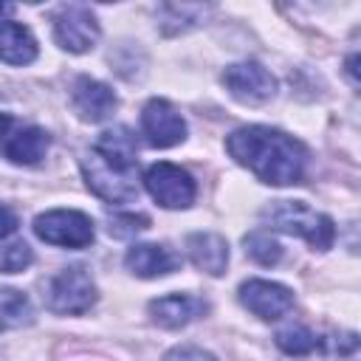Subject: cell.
Segmentation results:
<instances>
[{
  "mask_svg": "<svg viewBox=\"0 0 361 361\" xmlns=\"http://www.w3.org/2000/svg\"><path fill=\"white\" fill-rule=\"evenodd\" d=\"M226 149L240 166H245L262 183H271V186L299 183L307 166L305 144L265 124H248L234 130L226 138Z\"/></svg>",
  "mask_w": 361,
  "mask_h": 361,
  "instance_id": "6da1fadb",
  "label": "cell"
},
{
  "mask_svg": "<svg viewBox=\"0 0 361 361\" xmlns=\"http://www.w3.org/2000/svg\"><path fill=\"white\" fill-rule=\"evenodd\" d=\"M262 220L274 231L307 240L316 251H327L336 240V223L327 214L310 209L305 200H274L262 209Z\"/></svg>",
  "mask_w": 361,
  "mask_h": 361,
  "instance_id": "7a4b0ae2",
  "label": "cell"
},
{
  "mask_svg": "<svg viewBox=\"0 0 361 361\" xmlns=\"http://www.w3.org/2000/svg\"><path fill=\"white\" fill-rule=\"evenodd\" d=\"M42 299L51 313L79 316L96 305V282L85 265H68L45 282Z\"/></svg>",
  "mask_w": 361,
  "mask_h": 361,
  "instance_id": "3957f363",
  "label": "cell"
},
{
  "mask_svg": "<svg viewBox=\"0 0 361 361\" xmlns=\"http://www.w3.org/2000/svg\"><path fill=\"white\" fill-rule=\"evenodd\" d=\"M87 189L104 203H133L138 200V169H124L104 161L96 149H87L79 161Z\"/></svg>",
  "mask_w": 361,
  "mask_h": 361,
  "instance_id": "277c9868",
  "label": "cell"
},
{
  "mask_svg": "<svg viewBox=\"0 0 361 361\" xmlns=\"http://www.w3.org/2000/svg\"><path fill=\"white\" fill-rule=\"evenodd\" d=\"M34 234L48 243V245H59V248H85L93 243L96 228L93 220L85 212L76 209H51L34 217Z\"/></svg>",
  "mask_w": 361,
  "mask_h": 361,
  "instance_id": "5b68a950",
  "label": "cell"
},
{
  "mask_svg": "<svg viewBox=\"0 0 361 361\" xmlns=\"http://www.w3.org/2000/svg\"><path fill=\"white\" fill-rule=\"evenodd\" d=\"M141 183L149 192V197L164 209H189L197 195L195 178L183 166L169 164V161H158L147 166Z\"/></svg>",
  "mask_w": 361,
  "mask_h": 361,
  "instance_id": "8992f818",
  "label": "cell"
},
{
  "mask_svg": "<svg viewBox=\"0 0 361 361\" xmlns=\"http://www.w3.org/2000/svg\"><path fill=\"white\" fill-rule=\"evenodd\" d=\"M51 138L37 124H23L8 113H0V155L17 166H34L45 158Z\"/></svg>",
  "mask_w": 361,
  "mask_h": 361,
  "instance_id": "52a82bcc",
  "label": "cell"
},
{
  "mask_svg": "<svg viewBox=\"0 0 361 361\" xmlns=\"http://www.w3.org/2000/svg\"><path fill=\"white\" fill-rule=\"evenodd\" d=\"M54 39L71 54H87L99 42V20L82 3L59 6L54 14Z\"/></svg>",
  "mask_w": 361,
  "mask_h": 361,
  "instance_id": "ba28073f",
  "label": "cell"
},
{
  "mask_svg": "<svg viewBox=\"0 0 361 361\" xmlns=\"http://www.w3.org/2000/svg\"><path fill=\"white\" fill-rule=\"evenodd\" d=\"M220 79H223L226 90L243 104H265L276 96V79L271 76V71L265 65H259L254 59L228 65Z\"/></svg>",
  "mask_w": 361,
  "mask_h": 361,
  "instance_id": "9c48e42d",
  "label": "cell"
},
{
  "mask_svg": "<svg viewBox=\"0 0 361 361\" xmlns=\"http://www.w3.org/2000/svg\"><path fill=\"white\" fill-rule=\"evenodd\" d=\"M141 135L149 147L166 149L186 138V121L166 99H149L141 110Z\"/></svg>",
  "mask_w": 361,
  "mask_h": 361,
  "instance_id": "30bf717a",
  "label": "cell"
},
{
  "mask_svg": "<svg viewBox=\"0 0 361 361\" xmlns=\"http://www.w3.org/2000/svg\"><path fill=\"white\" fill-rule=\"evenodd\" d=\"M71 107L82 121L99 124L110 118L118 107V96L110 85L93 79V76H76L71 85Z\"/></svg>",
  "mask_w": 361,
  "mask_h": 361,
  "instance_id": "8fae6325",
  "label": "cell"
},
{
  "mask_svg": "<svg viewBox=\"0 0 361 361\" xmlns=\"http://www.w3.org/2000/svg\"><path fill=\"white\" fill-rule=\"evenodd\" d=\"M240 302L262 322H274L293 307V290L271 279H248L240 285Z\"/></svg>",
  "mask_w": 361,
  "mask_h": 361,
  "instance_id": "7c38bea8",
  "label": "cell"
},
{
  "mask_svg": "<svg viewBox=\"0 0 361 361\" xmlns=\"http://www.w3.org/2000/svg\"><path fill=\"white\" fill-rule=\"evenodd\" d=\"M206 310H209V305L200 296H192V293H166V296L149 302L152 322L166 327V330L186 327L189 322L200 319Z\"/></svg>",
  "mask_w": 361,
  "mask_h": 361,
  "instance_id": "4fadbf2b",
  "label": "cell"
},
{
  "mask_svg": "<svg viewBox=\"0 0 361 361\" xmlns=\"http://www.w3.org/2000/svg\"><path fill=\"white\" fill-rule=\"evenodd\" d=\"M124 265L130 274L141 276V279H155V276H166L172 271L180 268V257L175 251H169L166 245L158 243H138L124 254Z\"/></svg>",
  "mask_w": 361,
  "mask_h": 361,
  "instance_id": "5bb4252c",
  "label": "cell"
},
{
  "mask_svg": "<svg viewBox=\"0 0 361 361\" xmlns=\"http://www.w3.org/2000/svg\"><path fill=\"white\" fill-rule=\"evenodd\" d=\"M186 254L192 259V265L209 276H220L226 274L228 265V243L226 237L214 234V231H195L186 237Z\"/></svg>",
  "mask_w": 361,
  "mask_h": 361,
  "instance_id": "9a60e30c",
  "label": "cell"
},
{
  "mask_svg": "<svg viewBox=\"0 0 361 361\" xmlns=\"http://www.w3.org/2000/svg\"><path fill=\"white\" fill-rule=\"evenodd\" d=\"M34 34L14 20H0V62L6 65H31L37 59Z\"/></svg>",
  "mask_w": 361,
  "mask_h": 361,
  "instance_id": "2e32d148",
  "label": "cell"
},
{
  "mask_svg": "<svg viewBox=\"0 0 361 361\" xmlns=\"http://www.w3.org/2000/svg\"><path fill=\"white\" fill-rule=\"evenodd\" d=\"M96 149L104 161L116 164V166H124V169H138V141L133 135L130 127H113V130H104L96 144L90 147Z\"/></svg>",
  "mask_w": 361,
  "mask_h": 361,
  "instance_id": "e0dca14e",
  "label": "cell"
},
{
  "mask_svg": "<svg viewBox=\"0 0 361 361\" xmlns=\"http://www.w3.org/2000/svg\"><path fill=\"white\" fill-rule=\"evenodd\" d=\"M31 322V302L17 288H0V330H14Z\"/></svg>",
  "mask_w": 361,
  "mask_h": 361,
  "instance_id": "ac0fdd59",
  "label": "cell"
},
{
  "mask_svg": "<svg viewBox=\"0 0 361 361\" xmlns=\"http://www.w3.org/2000/svg\"><path fill=\"white\" fill-rule=\"evenodd\" d=\"M243 245H245V257H251L257 265H276L282 259V245L262 228L245 234Z\"/></svg>",
  "mask_w": 361,
  "mask_h": 361,
  "instance_id": "d6986e66",
  "label": "cell"
},
{
  "mask_svg": "<svg viewBox=\"0 0 361 361\" xmlns=\"http://www.w3.org/2000/svg\"><path fill=\"white\" fill-rule=\"evenodd\" d=\"M276 347L288 355H307L319 347V338L313 330L302 327V324H293V327H285L276 333Z\"/></svg>",
  "mask_w": 361,
  "mask_h": 361,
  "instance_id": "ffe728a7",
  "label": "cell"
},
{
  "mask_svg": "<svg viewBox=\"0 0 361 361\" xmlns=\"http://www.w3.org/2000/svg\"><path fill=\"white\" fill-rule=\"evenodd\" d=\"M34 262L31 245L25 240H0V274H20Z\"/></svg>",
  "mask_w": 361,
  "mask_h": 361,
  "instance_id": "44dd1931",
  "label": "cell"
},
{
  "mask_svg": "<svg viewBox=\"0 0 361 361\" xmlns=\"http://www.w3.org/2000/svg\"><path fill=\"white\" fill-rule=\"evenodd\" d=\"M149 226V217L147 214H133V212H127V214H113L110 220H107V231L113 234V237H133V234H138V231H144Z\"/></svg>",
  "mask_w": 361,
  "mask_h": 361,
  "instance_id": "7402d4cb",
  "label": "cell"
},
{
  "mask_svg": "<svg viewBox=\"0 0 361 361\" xmlns=\"http://www.w3.org/2000/svg\"><path fill=\"white\" fill-rule=\"evenodd\" d=\"M330 350H333L336 358H350L353 361L358 355V336L355 333H347L341 338H330Z\"/></svg>",
  "mask_w": 361,
  "mask_h": 361,
  "instance_id": "603a6c76",
  "label": "cell"
},
{
  "mask_svg": "<svg viewBox=\"0 0 361 361\" xmlns=\"http://www.w3.org/2000/svg\"><path fill=\"white\" fill-rule=\"evenodd\" d=\"M164 361H217L212 353H206V350H200V347H175V350H169L166 353V358Z\"/></svg>",
  "mask_w": 361,
  "mask_h": 361,
  "instance_id": "cb8c5ba5",
  "label": "cell"
},
{
  "mask_svg": "<svg viewBox=\"0 0 361 361\" xmlns=\"http://www.w3.org/2000/svg\"><path fill=\"white\" fill-rule=\"evenodd\" d=\"M14 228H17V214L8 206L0 203V240L8 237V234H14Z\"/></svg>",
  "mask_w": 361,
  "mask_h": 361,
  "instance_id": "d4e9b609",
  "label": "cell"
},
{
  "mask_svg": "<svg viewBox=\"0 0 361 361\" xmlns=\"http://www.w3.org/2000/svg\"><path fill=\"white\" fill-rule=\"evenodd\" d=\"M11 11H14V6H8V3H0V17H3V14H11Z\"/></svg>",
  "mask_w": 361,
  "mask_h": 361,
  "instance_id": "484cf974",
  "label": "cell"
}]
</instances>
